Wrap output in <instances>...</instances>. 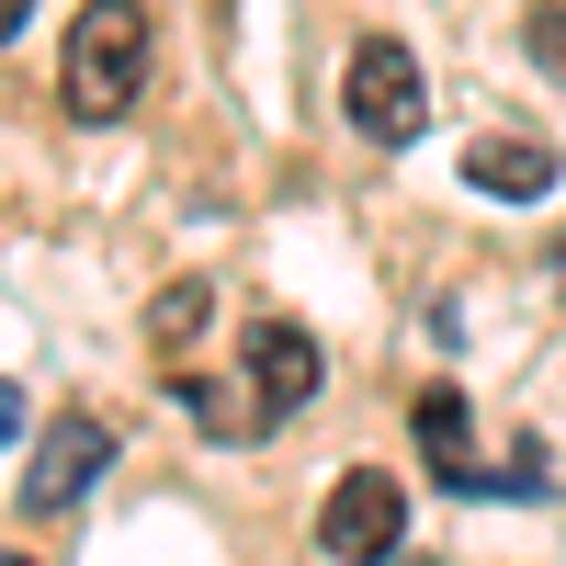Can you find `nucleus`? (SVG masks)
<instances>
[{
    "mask_svg": "<svg viewBox=\"0 0 566 566\" xmlns=\"http://www.w3.org/2000/svg\"><path fill=\"white\" fill-rule=\"evenodd\" d=\"M136 91H148V12L136 0H80L69 57H57V103L80 125H125Z\"/></svg>",
    "mask_w": 566,
    "mask_h": 566,
    "instance_id": "obj_1",
    "label": "nucleus"
},
{
    "mask_svg": "<svg viewBox=\"0 0 566 566\" xmlns=\"http://www.w3.org/2000/svg\"><path fill=\"white\" fill-rule=\"evenodd\" d=\"M340 103H352V125L374 136V148H408V136L431 125V80H419V57L397 34H363L352 69H340Z\"/></svg>",
    "mask_w": 566,
    "mask_h": 566,
    "instance_id": "obj_2",
    "label": "nucleus"
},
{
    "mask_svg": "<svg viewBox=\"0 0 566 566\" xmlns=\"http://www.w3.org/2000/svg\"><path fill=\"white\" fill-rule=\"evenodd\" d=\"M317 544L340 566H386L408 544V488L386 476V464H352V476L328 488V510H317Z\"/></svg>",
    "mask_w": 566,
    "mask_h": 566,
    "instance_id": "obj_3",
    "label": "nucleus"
},
{
    "mask_svg": "<svg viewBox=\"0 0 566 566\" xmlns=\"http://www.w3.org/2000/svg\"><path fill=\"white\" fill-rule=\"evenodd\" d=\"M317 397V340L295 317H261L250 328V431H272V419H295Z\"/></svg>",
    "mask_w": 566,
    "mask_h": 566,
    "instance_id": "obj_4",
    "label": "nucleus"
},
{
    "mask_svg": "<svg viewBox=\"0 0 566 566\" xmlns=\"http://www.w3.org/2000/svg\"><path fill=\"white\" fill-rule=\"evenodd\" d=\"M103 464H114V431H103V419H57V431L23 453V510H34V522H45V510H69Z\"/></svg>",
    "mask_w": 566,
    "mask_h": 566,
    "instance_id": "obj_5",
    "label": "nucleus"
},
{
    "mask_svg": "<svg viewBox=\"0 0 566 566\" xmlns=\"http://www.w3.org/2000/svg\"><path fill=\"white\" fill-rule=\"evenodd\" d=\"M464 181H476L488 205H544L555 193V148L544 136H476V148H464Z\"/></svg>",
    "mask_w": 566,
    "mask_h": 566,
    "instance_id": "obj_6",
    "label": "nucleus"
},
{
    "mask_svg": "<svg viewBox=\"0 0 566 566\" xmlns=\"http://www.w3.org/2000/svg\"><path fill=\"white\" fill-rule=\"evenodd\" d=\"M419 442H431V476H442V488H488L476 453H464V397H453V386L419 397Z\"/></svg>",
    "mask_w": 566,
    "mask_h": 566,
    "instance_id": "obj_7",
    "label": "nucleus"
},
{
    "mask_svg": "<svg viewBox=\"0 0 566 566\" xmlns=\"http://www.w3.org/2000/svg\"><path fill=\"white\" fill-rule=\"evenodd\" d=\"M205 306H216L205 283H170V295L148 306V340H159V352H181V340H193V328H205Z\"/></svg>",
    "mask_w": 566,
    "mask_h": 566,
    "instance_id": "obj_8",
    "label": "nucleus"
},
{
    "mask_svg": "<svg viewBox=\"0 0 566 566\" xmlns=\"http://www.w3.org/2000/svg\"><path fill=\"white\" fill-rule=\"evenodd\" d=\"M522 45H533V69H544V80H566V0H533Z\"/></svg>",
    "mask_w": 566,
    "mask_h": 566,
    "instance_id": "obj_9",
    "label": "nucleus"
},
{
    "mask_svg": "<svg viewBox=\"0 0 566 566\" xmlns=\"http://www.w3.org/2000/svg\"><path fill=\"white\" fill-rule=\"evenodd\" d=\"M0 442H23V386H0Z\"/></svg>",
    "mask_w": 566,
    "mask_h": 566,
    "instance_id": "obj_10",
    "label": "nucleus"
},
{
    "mask_svg": "<svg viewBox=\"0 0 566 566\" xmlns=\"http://www.w3.org/2000/svg\"><path fill=\"white\" fill-rule=\"evenodd\" d=\"M23 23H34V0H0V45H12V34H23Z\"/></svg>",
    "mask_w": 566,
    "mask_h": 566,
    "instance_id": "obj_11",
    "label": "nucleus"
},
{
    "mask_svg": "<svg viewBox=\"0 0 566 566\" xmlns=\"http://www.w3.org/2000/svg\"><path fill=\"white\" fill-rule=\"evenodd\" d=\"M555 295H566V250H555Z\"/></svg>",
    "mask_w": 566,
    "mask_h": 566,
    "instance_id": "obj_12",
    "label": "nucleus"
}]
</instances>
